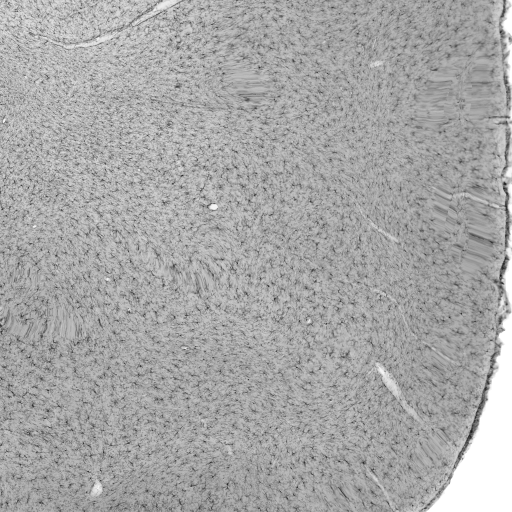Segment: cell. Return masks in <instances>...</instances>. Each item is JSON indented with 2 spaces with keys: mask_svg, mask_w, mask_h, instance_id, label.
<instances>
[{
  "mask_svg": "<svg viewBox=\"0 0 512 512\" xmlns=\"http://www.w3.org/2000/svg\"><path fill=\"white\" fill-rule=\"evenodd\" d=\"M2 2V30L73 45L122 32L154 2Z\"/></svg>",
  "mask_w": 512,
  "mask_h": 512,
  "instance_id": "6da1fadb",
  "label": "cell"
},
{
  "mask_svg": "<svg viewBox=\"0 0 512 512\" xmlns=\"http://www.w3.org/2000/svg\"><path fill=\"white\" fill-rule=\"evenodd\" d=\"M466 276H472V275H466ZM473 277H477V276H473ZM479 278H485V277H479ZM487 279H491V278H487ZM493 280H495V279H493Z\"/></svg>",
  "mask_w": 512,
  "mask_h": 512,
  "instance_id": "7a4b0ae2",
  "label": "cell"
}]
</instances>
